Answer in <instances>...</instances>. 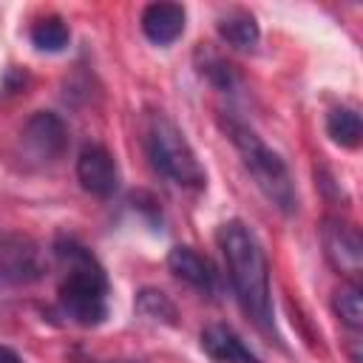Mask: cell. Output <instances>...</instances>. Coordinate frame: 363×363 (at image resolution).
<instances>
[{
    "mask_svg": "<svg viewBox=\"0 0 363 363\" xmlns=\"http://www.w3.org/2000/svg\"><path fill=\"white\" fill-rule=\"evenodd\" d=\"M218 34L233 48H252L261 37L255 17L250 11H241V9H235V11H230L218 20Z\"/></svg>",
    "mask_w": 363,
    "mask_h": 363,
    "instance_id": "obj_12",
    "label": "cell"
},
{
    "mask_svg": "<svg viewBox=\"0 0 363 363\" xmlns=\"http://www.w3.org/2000/svg\"><path fill=\"white\" fill-rule=\"evenodd\" d=\"M136 312L147 320H156V323H176V306L159 289H142L136 295Z\"/></svg>",
    "mask_w": 363,
    "mask_h": 363,
    "instance_id": "obj_16",
    "label": "cell"
},
{
    "mask_svg": "<svg viewBox=\"0 0 363 363\" xmlns=\"http://www.w3.org/2000/svg\"><path fill=\"white\" fill-rule=\"evenodd\" d=\"M326 133L335 145L354 150L360 145V136H363L360 113L354 108H332L326 113Z\"/></svg>",
    "mask_w": 363,
    "mask_h": 363,
    "instance_id": "obj_13",
    "label": "cell"
},
{
    "mask_svg": "<svg viewBox=\"0 0 363 363\" xmlns=\"http://www.w3.org/2000/svg\"><path fill=\"white\" fill-rule=\"evenodd\" d=\"M167 269L179 281H184L187 286H193L199 292H213L216 289V269H213V264L201 252H196L193 247H184V244L173 247L167 252Z\"/></svg>",
    "mask_w": 363,
    "mask_h": 363,
    "instance_id": "obj_11",
    "label": "cell"
},
{
    "mask_svg": "<svg viewBox=\"0 0 363 363\" xmlns=\"http://www.w3.org/2000/svg\"><path fill=\"white\" fill-rule=\"evenodd\" d=\"M224 128H227V136L235 145L244 167L255 179L258 190L267 196V201L275 204L286 216L295 213L298 210V193H295V182H292V173H289L286 162L250 125L230 119Z\"/></svg>",
    "mask_w": 363,
    "mask_h": 363,
    "instance_id": "obj_3",
    "label": "cell"
},
{
    "mask_svg": "<svg viewBox=\"0 0 363 363\" xmlns=\"http://www.w3.org/2000/svg\"><path fill=\"white\" fill-rule=\"evenodd\" d=\"M43 275V255L31 238L0 235V286L31 284Z\"/></svg>",
    "mask_w": 363,
    "mask_h": 363,
    "instance_id": "obj_6",
    "label": "cell"
},
{
    "mask_svg": "<svg viewBox=\"0 0 363 363\" xmlns=\"http://www.w3.org/2000/svg\"><path fill=\"white\" fill-rule=\"evenodd\" d=\"M79 363H105V360H79Z\"/></svg>",
    "mask_w": 363,
    "mask_h": 363,
    "instance_id": "obj_18",
    "label": "cell"
},
{
    "mask_svg": "<svg viewBox=\"0 0 363 363\" xmlns=\"http://www.w3.org/2000/svg\"><path fill=\"white\" fill-rule=\"evenodd\" d=\"M145 150L153 170L162 173L167 182L190 190H201L207 184V173L196 150L164 113H150L147 130H145Z\"/></svg>",
    "mask_w": 363,
    "mask_h": 363,
    "instance_id": "obj_4",
    "label": "cell"
},
{
    "mask_svg": "<svg viewBox=\"0 0 363 363\" xmlns=\"http://www.w3.org/2000/svg\"><path fill=\"white\" fill-rule=\"evenodd\" d=\"M0 363H23V360H20V354H17L14 349L0 346Z\"/></svg>",
    "mask_w": 363,
    "mask_h": 363,
    "instance_id": "obj_17",
    "label": "cell"
},
{
    "mask_svg": "<svg viewBox=\"0 0 363 363\" xmlns=\"http://www.w3.org/2000/svg\"><path fill=\"white\" fill-rule=\"evenodd\" d=\"M77 179L91 196L108 199L119 187V167L102 145H85L77 156Z\"/></svg>",
    "mask_w": 363,
    "mask_h": 363,
    "instance_id": "obj_8",
    "label": "cell"
},
{
    "mask_svg": "<svg viewBox=\"0 0 363 363\" xmlns=\"http://www.w3.org/2000/svg\"><path fill=\"white\" fill-rule=\"evenodd\" d=\"M218 250L224 255L227 278L241 309L252 318V323L264 332H275V312H272V292H269V264L264 255L261 241L255 233L233 218L224 221L216 233Z\"/></svg>",
    "mask_w": 363,
    "mask_h": 363,
    "instance_id": "obj_1",
    "label": "cell"
},
{
    "mask_svg": "<svg viewBox=\"0 0 363 363\" xmlns=\"http://www.w3.org/2000/svg\"><path fill=\"white\" fill-rule=\"evenodd\" d=\"M332 306H335L337 318L352 332H357L363 326V289H360V281H343L340 289L332 298Z\"/></svg>",
    "mask_w": 363,
    "mask_h": 363,
    "instance_id": "obj_15",
    "label": "cell"
},
{
    "mask_svg": "<svg viewBox=\"0 0 363 363\" xmlns=\"http://www.w3.org/2000/svg\"><path fill=\"white\" fill-rule=\"evenodd\" d=\"M54 252L65 267V278L57 292L60 312L79 326L102 323L108 318V275L102 264L74 238H60Z\"/></svg>",
    "mask_w": 363,
    "mask_h": 363,
    "instance_id": "obj_2",
    "label": "cell"
},
{
    "mask_svg": "<svg viewBox=\"0 0 363 363\" xmlns=\"http://www.w3.org/2000/svg\"><path fill=\"white\" fill-rule=\"evenodd\" d=\"M320 241L329 264L346 275V281H357L363 269V241L357 227L340 218H326L320 227Z\"/></svg>",
    "mask_w": 363,
    "mask_h": 363,
    "instance_id": "obj_5",
    "label": "cell"
},
{
    "mask_svg": "<svg viewBox=\"0 0 363 363\" xmlns=\"http://www.w3.org/2000/svg\"><path fill=\"white\" fill-rule=\"evenodd\" d=\"M23 145L34 159L51 162L62 156L68 145V128L54 111H37L23 128Z\"/></svg>",
    "mask_w": 363,
    "mask_h": 363,
    "instance_id": "obj_7",
    "label": "cell"
},
{
    "mask_svg": "<svg viewBox=\"0 0 363 363\" xmlns=\"http://www.w3.org/2000/svg\"><path fill=\"white\" fill-rule=\"evenodd\" d=\"M204 354L213 360V363H261L258 354L224 323H210L201 329V337H199Z\"/></svg>",
    "mask_w": 363,
    "mask_h": 363,
    "instance_id": "obj_10",
    "label": "cell"
},
{
    "mask_svg": "<svg viewBox=\"0 0 363 363\" xmlns=\"http://www.w3.org/2000/svg\"><path fill=\"white\" fill-rule=\"evenodd\" d=\"M28 37H31V43H34L37 51L60 54V51H65L68 40H71V31H68V26L62 23V17L48 14V17H40V20L31 26Z\"/></svg>",
    "mask_w": 363,
    "mask_h": 363,
    "instance_id": "obj_14",
    "label": "cell"
},
{
    "mask_svg": "<svg viewBox=\"0 0 363 363\" xmlns=\"http://www.w3.org/2000/svg\"><path fill=\"white\" fill-rule=\"evenodd\" d=\"M184 20H187V11L179 3H147L142 9L139 26L153 45H170L182 37Z\"/></svg>",
    "mask_w": 363,
    "mask_h": 363,
    "instance_id": "obj_9",
    "label": "cell"
}]
</instances>
